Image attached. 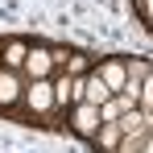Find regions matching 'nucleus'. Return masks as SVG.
I'll return each instance as SVG.
<instances>
[{"mask_svg": "<svg viewBox=\"0 0 153 153\" xmlns=\"http://www.w3.org/2000/svg\"><path fill=\"white\" fill-rule=\"evenodd\" d=\"M137 8H141V17L153 25V0H137Z\"/></svg>", "mask_w": 153, "mask_h": 153, "instance_id": "nucleus-13", "label": "nucleus"}, {"mask_svg": "<svg viewBox=\"0 0 153 153\" xmlns=\"http://www.w3.org/2000/svg\"><path fill=\"white\" fill-rule=\"evenodd\" d=\"M120 137H124V128H120L116 120H112V124H100V132L91 137V145H95L100 153H116V145H120Z\"/></svg>", "mask_w": 153, "mask_h": 153, "instance_id": "nucleus-9", "label": "nucleus"}, {"mask_svg": "<svg viewBox=\"0 0 153 153\" xmlns=\"http://www.w3.org/2000/svg\"><path fill=\"white\" fill-rule=\"evenodd\" d=\"M66 75H75V79L91 75V71H87V58H83V54H66Z\"/></svg>", "mask_w": 153, "mask_h": 153, "instance_id": "nucleus-12", "label": "nucleus"}, {"mask_svg": "<svg viewBox=\"0 0 153 153\" xmlns=\"http://www.w3.org/2000/svg\"><path fill=\"white\" fill-rule=\"evenodd\" d=\"M50 83H54V103H58V108H75V103H79V79L75 75L54 71Z\"/></svg>", "mask_w": 153, "mask_h": 153, "instance_id": "nucleus-5", "label": "nucleus"}, {"mask_svg": "<svg viewBox=\"0 0 153 153\" xmlns=\"http://www.w3.org/2000/svg\"><path fill=\"white\" fill-rule=\"evenodd\" d=\"M25 58H29V42H8L4 50H0V66L4 71H25Z\"/></svg>", "mask_w": 153, "mask_h": 153, "instance_id": "nucleus-8", "label": "nucleus"}, {"mask_svg": "<svg viewBox=\"0 0 153 153\" xmlns=\"http://www.w3.org/2000/svg\"><path fill=\"white\" fill-rule=\"evenodd\" d=\"M21 100L29 103V112H33V116H50L54 108H58V103H54V83H50V79H33V83L25 87V95H21Z\"/></svg>", "mask_w": 153, "mask_h": 153, "instance_id": "nucleus-1", "label": "nucleus"}, {"mask_svg": "<svg viewBox=\"0 0 153 153\" xmlns=\"http://www.w3.org/2000/svg\"><path fill=\"white\" fill-rule=\"evenodd\" d=\"M58 66H54V50H46V46H29V58H25V71L21 75L33 83V79H50Z\"/></svg>", "mask_w": 153, "mask_h": 153, "instance_id": "nucleus-3", "label": "nucleus"}, {"mask_svg": "<svg viewBox=\"0 0 153 153\" xmlns=\"http://www.w3.org/2000/svg\"><path fill=\"white\" fill-rule=\"evenodd\" d=\"M145 116H153V71L145 75V83H141V103H137Z\"/></svg>", "mask_w": 153, "mask_h": 153, "instance_id": "nucleus-11", "label": "nucleus"}, {"mask_svg": "<svg viewBox=\"0 0 153 153\" xmlns=\"http://www.w3.org/2000/svg\"><path fill=\"white\" fill-rule=\"evenodd\" d=\"M149 132H153V124L124 132V137H120V145H116V153H141V149H145V141H149Z\"/></svg>", "mask_w": 153, "mask_h": 153, "instance_id": "nucleus-10", "label": "nucleus"}, {"mask_svg": "<svg viewBox=\"0 0 153 153\" xmlns=\"http://www.w3.org/2000/svg\"><path fill=\"white\" fill-rule=\"evenodd\" d=\"M21 95H25V83H21V75L0 66V108H13V103H21Z\"/></svg>", "mask_w": 153, "mask_h": 153, "instance_id": "nucleus-6", "label": "nucleus"}, {"mask_svg": "<svg viewBox=\"0 0 153 153\" xmlns=\"http://www.w3.org/2000/svg\"><path fill=\"white\" fill-rule=\"evenodd\" d=\"M141 153H153V132H149V141H145V149H141Z\"/></svg>", "mask_w": 153, "mask_h": 153, "instance_id": "nucleus-14", "label": "nucleus"}, {"mask_svg": "<svg viewBox=\"0 0 153 153\" xmlns=\"http://www.w3.org/2000/svg\"><path fill=\"white\" fill-rule=\"evenodd\" d=\"M108 100H112V87H108V83H103V79L95 75V71L79 79V103H91V108H103Z\"/></svg>", "mask_w": 153, "mask_h": 153, "instance_id": "nucleus-4", "label": "nucleus"}, {"mask_svg": "<svg viewBox=\"0 0 153 153\" xmlns=\"http://www.w3.org/2000/svg\"><path fill=\"white\" fill-rule=\"evenodd\" d=\"M66 116H71V128H75L79 137H87V141H91V137H95V132H100V108H91V103H75V108H66Z\"/></svg>", "mask_w": 153, "mask_h": 153, "instance_id": "nucleus-2", "label": "nucleus"}, {"mask_svg": "<svg viewBox=\"0 0 153 153\" xmlns=\"http://www.w3.org/2000/svg\"><path fill=\"white\" fill-rule=\"evenodd\" d=\"M95 75L112 87V95H120V91H124V79H128L124 75V58H103L100 66H95Z\"/></svg>", "mask_w": 153, "mask_h": 153, "instance_id": "nucleus-7", "label": "nucleus"}]
</instances>
